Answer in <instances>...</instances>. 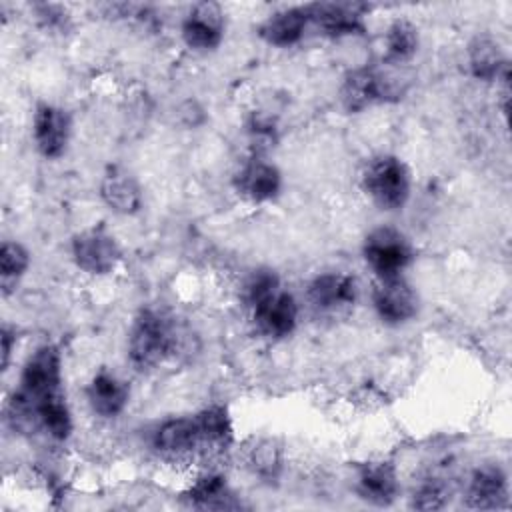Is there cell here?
<instances>
[{
  "label": "cell",
  "mask_w": 512,
  "mask_h": 512,
  "mask_svg": "<svg viewBox=\"0 0 512 512\" xmlns=\"http://www.w3.org/2000/svg\"><path fill=\"white\" fill-rule=\"evenodd\" d=\"M364 260L376 278H394L414 260V248L410 240L392 226H378L370 230L362 246Z\"/></svg>",
  "instance_id": "4"
},
{
  "label": "cell",
  "mask_w": 512,
  "mask_h": 512,
  "mask_svg": "<svg viewBox=\"0 0 512 512\" xmlns=\"http://www.w3.org/2000/svg\"><path fill=\"white\" fill-rule=\"evenodd\" d=\"M508 500V480L500 466L484 464L470 476L466 490V506L476 510L502 508Z\"/></svg>",
  "instance_id": "16"
},
{
  "label": "cell",
  "mask_w": 512,
  "mask_h": 512,
  "mask_svg": "<svg viewBox=\"0 0 512 512\" xmlns=\"http://www.w3.org/2000/svg\"><path fill=\"white\" fill-rule=\"evenodd\" d=\"M186 500L194 508H232V494L226 486V478L220 474H204L200 476L190 490L186 492Z\"/></svg>",
  "instance_id": "23"
},
{
  "label": "cell",
  "mask_w": 512,
  "mask_h": 512,
  "mask_svg": "<svg viewBox=\"0 0 512 512\" xmlns=\"http://www.w3.org/2000/svg\"><path fill=\"white\" fill-rule=\"evenodd\" d=\"M70 116L54 104H38L32 120V136L38 152L44 158H60L70 140Z\"/></svg>",
  "instance_id": "10"
},
{
  "label": "cell",
  "mask_w": 512,
  "mask_h": 512,
  "mask_svg": "<svg viewBox=\"0 0 512 512\" xmlns=\"http://www.w3.org/2000/svg\"><path fill=\"white\" fill-rule=\"evenodd\" d=\"M154 448L172 460L190 458L194 454H204L200 430L194 416L172 418L160 424L154 434Z\"/></svg>",
  "instance_id": "14"
},
{
  "label": "cell",
  "mask_w": 512,
  "mask_h": 512,
  "mask_svg": "<svg viewBox=\"0 0 512 512\" xmlns=\"http://www.w3.org/2000/svg\"><path fill=\"white\" fill-rule=\"evenodd\" d=\"M310 24H316L326 36L342 38L362 34L364 28V6L344 2H316L308 4Z\"/></svg>",
  "instance_id": "13"
},
{
  "label": "cell",
  "mask_w": 512,
  "mask_h": 512,
  "mask_svg": "<svg viewBox=\"0 0 512 512\" xmlns=\"http://www.w3.org/2000/svg\"><path fill=\"white\" fill-rule=\"evenodd\" d=\"M62 392V358L56 346L44 344L26 360L20 386L10 400V420L20 430H36L38 410Z\"/></svg>",
  "instance_id": "1"
},
{
  "label": "cell",
  "mask_w": 512,
  "mask_h": 512,
  "mask_svg": "<svg viewBox=\"0 0 512 512\" xmlns=\"http://www.w3.org/2000/svg\"><path fill=\"white\" fill-rule=\"evenodd\" d=\"M310 24L308 10L306 6H296V8H284L274 14H270L258 28L260 38L278 48H288L294 46L302 40L306 26Z\"/></svg>",
  "instance_id": "19"
},
{
  "label": "cell",
  "mask_w": 512,
  "mask_h": 512,
  "mask_svg": "<svg viewBox=\"0 0 512 512\" xmlns=\"http://www.w3.org/2000/svg\"><path fill=\"white\" fill-rule=\"evenodd\" d=\"M180 344V332L172 316L158 308H144L128 334V358L136 370H152L172 358Z\"/></svg>",
  "instance_id": "2"
},
{
  "label": "cell",
  "mask_w": 512,
  "mask_h": 512,
  "mask_svg": "<svg viewBox=\"0 0 512 512\" xmlns=\"http://www.w3.org/2000/svg\"><path fill=\"white\" fill-rule=\"evenodd\" d=\"M122 258L116 238L104 228H88L72 238V260L86 274H110Z\"/></svg>",
  "instance_id": "6"
},
{
  "label": "cell",
  "mask_w": 512,
  "mask_h": 512,
  "mask_svg": "<svg viewBox=\"0 0 512 512\" xmlns=\"http://www.w3.org/2000/svg\"><path fill=\"white\" fill-rule=\"evenodd\" d=\"M232 184L244 200L252 204H262L274 200L280 194L282 174L274 164L256 156L236 172Z\"/></svg>",
  "instance_id": "12"
},
{
  "label": "cell",
  "mask_w": 512,
  "mask_h": 512,
  "mask_svg": "<svg viewBox=\"0 0 512 512\" xmlns=\"http://www.w3.org/2000/svg\"><path fill=\"white\" fill-rule=\"evenodd\" d=\"M250 310L258 332L268 338H286L296 328L298 304L290 292L276 290Z\"/></svg>",
  "instance_id": "11"
},
{
  "label": "cell",
  "mask_w": 512,
  "mask_h": 512,
  "mask_svg": "<svg viewBox=\"0 0 512 512\" xmlns=\"http://www.w3.org/2000/svg\"><path fill=\"white\" fill-rule=\"evenodd\" d=\"M446 500V486L440 480H428L414 492L412 506L418 510H440L444 508Z\"/></svg>",
  "instance_id": "26"
},
{
  "label": "cell",
  "mask_w": 512,
  "mask_h": 512,
  "mask_svg": "<svg viewBox=\"0 0 512 512\" xmlns=\"http://www.w3.org/2000/svg\"><path fill=\"white\" fill-rule=\"evenodd\" d=\"M14 342H16L14 332H12L8 326H4V328H2V370L8 368L10 354H12V344H14Z\"/></svg>",
  "instance_id": "28"
},
{
  "label": "cell",
  "mask_w": 512,
  "mask_h": 512,
  "mask_svg": "<svg viewBox=\"0 0 512 512\" xmlns=\"http://www.w3.org/2000/svg\"><path fill=\"white\" fill-rule=\"evenodd\" d=\"M362 188L382 210H400L412 188L410 170L394 154H378L362 170Z\"/></svg>",
  "instance_id": "3"
},
{
  "label": "cell",
  "mask_w": 512,
  "mask_h": 512,
  "mask_svg": "<svg viewBox=\"0 0 512 512\" xmlns=\"http://www.w3.org/2000/svg\"><path fill=\"white\" fill-rule=\"evenodd\" d=\"M418 28L404 18L394 20L384 36V60L388 64H404L408 62L418 50Z\"/></svg>",
  "instance_id": "22"
},
{
  "label": "cell",
  "mask_w": 512,
  "mask_h": 512,
  "mask_svg": "<svg viewBox=\"0 0 512 512\" xmlns=\"http://www.w3.org/2000/svg\"><path fill=\"white\" fill-rule=\"evenodd\" d=\"M204 454H216L232 444V422L222 406H210L194 414Z\"/></svg>",
  "instance_id": "21"
},
{
  "label": "cell",
  "mask_w": 512,
  "mask_h": 512,
  "mask_svg": "<svg viewBox=\"0 0 512 512\" xmlns=\"http://www.w3.org/2000/svg\"><path fill=\"white\" fill-rule=\"evenodd\" d=\"M100 198L112 212L122 216L136 214L142 208V188L138 180L118 164L104 170L100 180Z\"/></svg>",
  "instance_id": "15"
},
{
  "label": "cell",
  "mask_w": 512,
  "mask_h": 512,
  "mask_svg": "<svg viewBox=\"0 0 512 512\" xmlns=\"http://www.w3.org/2000/svg\"><path fill=\"white\" fill-rule=\"evenodd\" d=\"M30 266V252L20 242H4L0 248V286L8 296Z\"/></svg>",
  "instance_id": "24"
},
{
  "label": "cell",
  "mask_w": 512,
  "mask_h": 512,
  "mask_svg": "<svg viewBox=\"0 0 512 512\" xmlns=\"http://www.w3.org/2000/svg\"><path fill=\"white\" fill-rule=\"evenodd\" d=\"M402 94L400 86L374 68L350 70L340 86V102L346 112L358 114L380 102H394Z\"/></svg>",
  "instance_id": "5"
},
{
  "label": "cell",
  "mask_w": 512,
  "mask_h": 512,
  "mask_svg": "<svg viewBox=\"0 0 512 512\" xmlns=\"http://www.w3.org/2000/svg\"><path fill=\"white\" fill-rule=\"evenodd\" d=\"M358 496L372 506H390L398 496V476L388 462H368L358 470Z\"/></svg>",
  "instance_id": "18"
},
{
  "label": "cell",
  "mask_w": 512,
  "mask_h": 512,
  "mask_svg": "<svg viewBox=\"0 0 512 512\" xmlns=\"http://www.w3.org/2000/svg\"><path fill=\"white\" fill-rule=\"evenodd\" d=\"M86 396L94 414L100 418H116L124 412L130 390L124 380L102 368L92 376L86 388Z\"/></svg>",
  "instance_id": "17"
},
{
  "label": "cell",
  "mask_w": 512,
  "mask_h": 512,
  "mask_svg": "<svg viewBox=\"0 0 512 512\" xmlns=\"http://www.w3.org/2000/svg\"><path fill=\"white\" fill-rule=\"evenodd\" d=\"M372 304L384 324L398 326L412 320L418 312V294L402 276L376 278Z\"/></svg>",
  "instance_id": "7"
},
{
  "label": "cell",
  "mask_w": 512,
  "mask_h": 512,
  "mask_svg": "<svg viewBox=\"0 0 512 512\" xmlns=\"http://www.w3.org/2000/svg\"><path fill=\"white\" fill-rule=\"evenodd\" d=\"M276 290H280L278 274L270 268H258L246 278L244 288H242V298L252 308L258 302H262L264 298H268L270 294H274Z\"/></svg>",
  "instance_id": "25"
},
{
  "label": "cell",
  "mask_w": 512,
  "mask_h": 512,
  "mask_svg": "<svg viewBox=\"0 0 512 512\" xmlns=\"http://www.w3.org/2000/svg\"><path fill=\"white\" fill-rule=\"evenodd\" d=\"M278 454H276V448L272 444H262L256 452H254V466L258 470V474H274V470L280 466L278 464Z\"/></svg>",
  "instance_id": "27"
},
{
  "label": "cell",
  "mask_w": 512,
  "mask_h": 512,
  "mask_svg": "<svg viewBox=\"0 0 512 512\" xmlns=\"http://www.w3.org/2000/svg\"><path fill=\"white\" fill-rule=\"evenodd\" d=\"M224 38V12L216 2L194 4L182 22V40L190 50L212 52Z\"/></svg>",
  "instance_id": "9"
},
{
  "label": "cell",
  "mask_w": 512,
  "mask_h": 512,
  "mask_svg": "<svg viewBox=\"0 0 512 512\" xmlns=\"http://www.w3.org/2000/svg\"><path fill=\"white\" fill-rule=\"evenodd\" d=\"M306 298L320 314H346L356 304L358 284L350 274L324 272L308 284Z\"/></svg>",
  "instance_id": "8"
},
{
  "label": "cell",
  "mask_w": 512,
  "mask_h": 512,
  "mask_svg": "<svg viewBox=\"0 0 512 512\" xmlns=\"http://www.w3.org/2000/svg\"><path fill=\"white\" fill-rule=\"evenodd\" d=\"M468 66L472 76L482 82H498L504 76H510L508 62L498 42L488 36H478L472 40L468 46Z\"/></svg>",
  "instance_id": "20"
}]
</instances>
